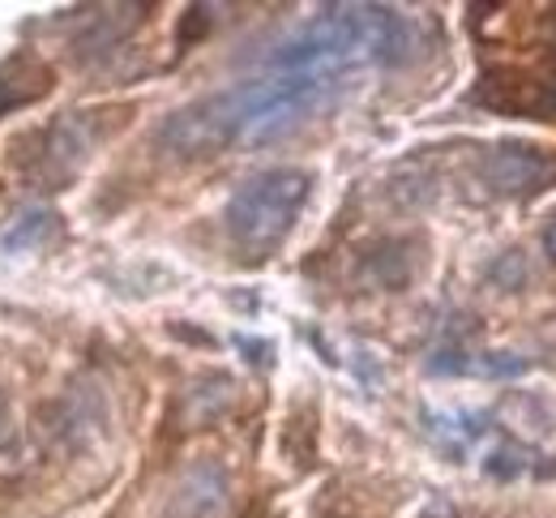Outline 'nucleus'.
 <instances>
[{"instance_id":"nucleus-1","label":"nucleus","mask_w":556,"mask_h":518,"mask_svg":"<svg viewBox=\"0 0 556 518\" xmlns=\"http://www.w3.org/2000/svg\"><path fill=\"white\" fill-rule=\"evenodd\" d=\"M339 90H343L339 77L266 70L262 77L236 81L227 90L176 108L159 125V147L185 163L214 159L236 147H266L295 134L304 121H313Z\"/></svg>"},{"instance_id":"nucleus-2","label":"nucleus","mask_w":556,"mask_h":518,"mask_svg":"<svg viewBox=\"0 0 556 518\" xmlns=\"http://www.w3.org/2000/svg\"><path fill=\"white\" fill-rule=\"evenodd\" d=\"M416 48L419 26L412 13L390 4H330L278 43L266 70L348 81V74L368 65H403Z\"/></svg>"},{"instance_id":"nucleus-3","label":"nucleus","mask_w":556,"mask_h":518,"mask_svg":"<svg viewBox=\"0 0 556 518\" xmlns=\"http://www.w3.org/2000/svg\"><path fill=\"white\" fill-rule=\"evenodd\" d=\"M308 198H313V176L304 167L257 172L231 193V202L223 211V227H227V236L240 253L266 257L291 236V227L304 215Z\"/></svg>"},{"instance_id":"nucleus-4","label":"nucleus","mask_w":556,"mask_h":518,"mask_svg":"<svg viewBox=\"0 0 556 518\" xmlns=\"http://www.w3.org/2000/svg\"><path fill=\"white\" fill-rule=\"evenodd\" d=\"M476 176L492 198H531L556 185V150L531 142H496L476 159Z\"/></svg>"},{"instance_id":"nucleus-5","label":"nucleus","mask_w":556,"mask_h":518,"mask_svg":"<svg viewBox=\"0 0 556 518\" xmlns=\"http://www.w3.org/2000/svg\"><path fill=\"white\" fill-rule=\"evenodd\" d=\"M231 502V476L223 463L202 458L193 463L167 493V506L159 518H223Z\"/></svg>"},{"instance_id":"nucleus-6","label":"nucleus","mask_w":556,"mask_h":518,"mask_svg":"<svg viewBox=\"0 0 556 518\" xmlns=\"http://www.w3.org/2000/svg\"><path fill=\"white\" fill-rule=\"evenodd\" d=\"M48 147H43V180H56V176H73L90 150L99 147L103 129L94 121V112H70L61 116L56 125H48Z\"/></svg>"},{"instance_id":"nucleus-7","label":"nucleus","mask_w":556,"mask_h":518,"mask_svg":"<svg viewBox=\"0 0 556 518\" xmlns=\"http://www.w3.org/2000/svg\"><path fill=\"white\" fill-rule=\"evenodd\" d=\"M103 420H108V403L99 386H73L52 412V433L70 445H86L103 429Z\"/></svg>"},{"instance_id":"nucleus-8","label":"nucleus","mask_w":556,"mask_h":518,"mask_svg":"<svg viewBox=\"0 0 556 518\" xmlns=\"http://www.w3.org/2000/svg\"><path fill=\"white\" fill-rule=\"evenodd\" d=\"M48 86H22V74H9V70H0V112H9V108H17V103H30V99H39Z\"/></svg>"},{"instance_id":"nucleus-9","label":"nucleus","mask_w":556,"mask_h":518,"mask_svg":"<svg viewBox=\"0 0 556 518\" xmlns=\"http://www.w3.org/2000/svg\"><path fill=\"white\" fill-rule=\"evenodd\" d=\"M540 244H544L548 262H556V211L548 215V223H544V236H540Z\"/></svg>"},{"instance_id":"nucleus-10","label":"nucleus","mask_w":556,"mask_h":518,"mask_svg":"<svg viewBox=\"0 0 556 518\" xmlns=\"http://www.w3.org/2000/svg\"><path fill=\"white\" fill-rule=\"evenodd\" d=\"M4 433H9V407H4V394H0V442H4Z\"/></svg>"}]
</instances>
